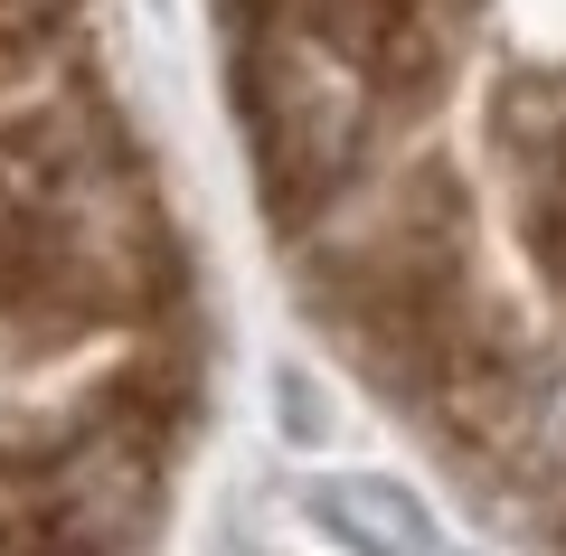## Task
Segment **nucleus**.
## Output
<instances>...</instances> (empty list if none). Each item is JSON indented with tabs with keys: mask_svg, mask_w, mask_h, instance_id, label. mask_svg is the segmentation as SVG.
<instances>
[{
	"mask_svg": "<svg viewBox=\"0 0 566 556\" xmlns=\"http://www.w3.org/2000/svg\"><path fill=\"white\" fill-rule=\"evenodd\" d=\"M255 114H264V151H274V170H340L349 151V123H359V104H349V85L331 76V48H274L264 57V85H255Z\"/></svg>",
	"mask_w": 566,
	"mask_h": 556,
	"instance_id": "1",
	"label": "nucleus"
},
{
	"mask_svg": "<svg viewBox=\"0 0 566 556\" xmlns=\"http://www.w3.org/2000/svg\"><path fill=\"white\" fill-rule=\"evenodd\" d=\"M303 29L378 85H416L434 66V48H444L434 0H303Z\"/></svg>",
	"mask_w": 566,
	"mask_h": 556,
	"instance_id": "2",
	"label": "nucleus"
},
{
	"mask_svg": "<svg viewBox=\"0 0 566 556\" xmlns=\"http://www.w3.org/2000/svg\"><path fill=\"white\" fill-rule=\"evenodd\" d=\"M303 510L322 518L340 547L359 556H434V518H424L416 491H397V481H368V472H331L303 491Z\"/></svg>",
	"mask_w": 566,
	"mask_h": 556,
	"instance_id": "3",
	"label": "nucleus"
},
{
	"mask_svg": "<svg viewBox=\"0 0 566 556\" xmlns=\"http://www.w3.org/2000/svg\"><path fill=\"white\" fill-rule=\"evenodd\" d=\"M538 443L566 462V378H547V387H538Z\"/></svg>",
	"mask_w": 566,
	"mask_h": 556,
	"instance_id": "4",
	"label": "nucleus"
},
{
	"mask_svg": "<svg viewBox=\"0 0 566 556\" xmlns=\"http://www.w3.org/2000/svg\"><path fill=\"white\" fill-rule=\"evenodd\" d=\"M557 141H566V114H557Z\"/></svg>",
	"mask_w": 566,
	"mask_h": 556,
	"instance_id": "5",
	"label": "nucleus"
},
{
	"mask_svg": "<svg viewBox=\"0 0 566 556\" xmlns=\"http://www.w3.org/2000/svg\"><path fill=\"white\" fill-rule=\"evenodd\" d=\"M434 556H444V547H434Z\"/></svg>",
	"mask_w": 566,
	"mask_h": 556,
	"instance_id": "6",
	"label": "nucleus"
}]
</instances>
